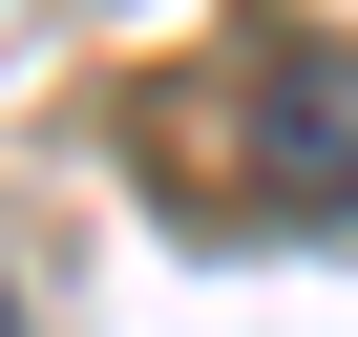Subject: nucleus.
<instances>
[{
    "label": "nucleus",
    "instance_id": "1",
    "mask_svg": "<svg viewBox=\"0 0 358 337\" xmlns=\"http://www.w3.org/2000/svg\"><path fill=\"white\" fill-rule=\"evenodd\" d=\"M0 337H22V295H0Z\"/></svg>",
    "mask_w": 358,
    "mask_h": 337
}]
</instances>
